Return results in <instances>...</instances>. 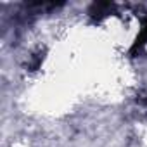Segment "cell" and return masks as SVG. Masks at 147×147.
Instances as JSON below:
<instances>
[{
  "mask_svg": "<svg viewBox=\"0 0 147 147\" xmlns=\"http://www.w3.org/2000/svg\"><path fill=\"white\" fill-rule=\"evenodd\" d=\"M145 43H147V18H145L144 23H142V30H140V33H138V36H137V40H135V43H133V47H131V54H135L137 50H140Z\"/></svg>",
  "mask_w": 147,
  "mask_h": 147,
  "instance_id": "cell-1",
  "label": "cell"
}]
</instances>
